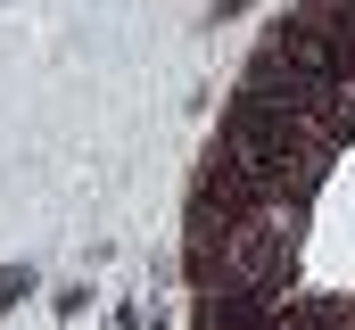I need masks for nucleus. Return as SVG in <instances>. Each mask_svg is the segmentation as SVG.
Wrapping results in <instances>:
<instances>
[{
  "mask_svg": "<svg viewBox=\"0 0 355 330\" xmlns=\"http://www.w3.org/2000/svg\"><path fill=\"white\" fill-rule=\"evenodd\" d=\"M297 256H306V215L289 207H265L232 232V272L240 289H265V297H289L297 289Z\"/></svg>",
  "mask_w": 355,
  "mask_h": 330,
  "instance_id": "f257e3e1",
  "label": "nucleus"
},
{
  "mask_svg": "<svg viewBox=\"0 0 355 330\" xmlns=\"http://www.w3.org/2000/svg\"><path fill=\"white\" fill-rule=\"evenodd\" d=\"M190 322L198 330H272L281 322V297H265V289H207L190 306Z\"/></svg>",
  "mask_w": 355,
  "mask_h": 330,
  "instance_id": "f03ea898",
  "label": "nucleus"
}]
</instances>
